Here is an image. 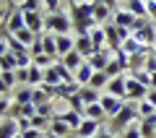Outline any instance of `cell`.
I'll return each mask as SVG.
<instances>
[{"label":"cell","instance_id":"1","mask_svg":"<svg viewBox=\"0 0 156 138\" xmlns=\"http://www.w3.org/2000/svg\"><path fill=\"white\" fill-rule=\"evenodd\" d=\"M68 5H70V21H73V31L78 34V37H83V34H89L91 29L96 26L94 21V3L91 0H86V3H78V0H68Z\"/></svg>","mask_w":156,"mask_h":138},{"label":"cell","instance_id":"2","mask_svg":"<svg viewBox=\"0 0 156 138\" xmlns=\"http://www.w3.org/2000/svg\"><path fill=\"white\" fill-rule=\"evenodd\" d=\"M135 117H140V115H138V102H125V107L109 120L107 130H109L112 136H122V133L135 122Z\"/></svg>","mask_w":156,"mask_h":138},{"label":"cell","instance_id":"3","mask_svg":"<svg viewBox=\"0 0 156 138\" xmlns=\"http://www.w3.org/2000/svg\"><path fill=\"white\" fill-rule=\"evenodd\" d=\"M133 37L138 39L140 44H146V47H154L156 44V26L151 18H138L135 21V29H133Z\"/></svg>","mask_w":156,"mask_h":138},{"label":"cell","instance_id":"4","mask_svg":"<svg viewBox=\"0 0 156 138\" xmlns=\"http://www.w3.org/2000/svg\"><path fill=\"white\" fill-rule=\"evenodd\" d=\"M70 29H73V21H70V16H65V13H50V16L44 18V31L55 34V37L68 34Z\"/></svg>","mask_w":156,"mask_h":138},{"label":"cell","instance_id":"5","mask_svg":"<svg viewBox=\"0 0 156 138\" xmlns=\"http://www.w3.org/2000/svg\"><path fill=\"white\" fill-rule=\"evenodd\" d=\"M146 96H148V86H143L128 73L125 76V102H143Z\"/></svg>","mask_w":156,"mask_h":138},{"label":"cell","instance_id":"6","mask_svg":"<svg viewBox=\"0 0 156 138\" xmlns=\"http://www.w3.org/2000/svg\"><path fill=\"white\" fill-rule=\"evenodd\" d=\"M0 26L5 29V31H11V34H18L21 29H26V21H23V11H21L18 5H11V13H8L5 24H0Z\"/></svg>","mask_w":156,"mask_h":138},{"label":"cell","instance_id":"7","mask_svg":"<svg viewBox=\"0 0 156 138\" xmlns=\"http://www.w3.org/2000/svg\"><path fill=\"white\" fill-rule=\"evenodd\" d=\"M135 21H138V16H133V13L125 11V8H117L115 16H112V24H115L117 29H128L130 34H133V29H135Z\"/></svg>","mask_w":156,"mask_h":138},{"label":"cell","instance_id":"8","mask_svg":"<svg viewBox=\"0 0 156 138\" xmlns=\"http://www.w3.org/2000/svg\"><path fill=\"white\" fill-rule=\"evenodd\" d=\"M99 104H101V110H104V115L112 120V117H115L117 112L125 107V99H120V96H112V94H101Z\"/></svg>","mask_w":156,"mask_h":138},{"label":"cell","instance_id":"9","mask_svg":"<svg viewBox=\"0 0 156 138\" xmlns=\"http://www.w3.org/2000/svg\"><path fill=\"white\" fill-rule=\"evenodd\" d=\"M91 3H94V21H96V26H104V24H109L112 16H115V11L104 5V0H91Z\"/></svg>","mask_w":156,"mask_h":138},{"label":"cell","instance_id":"10","mask_svg":"<svg viewBox=\"0 0 156 138\" xmlns=\"http://www.w3.org/2000/svg\"><path fill=\"white\" fill-rule=\"evenodd\" d=\"M101 128H104V122H96V120L83 117V122H81V128L76 130V136H78V138H94V136H99Z\"/></svg>","mask_w":156,"mask_h":138},{"label":"cell","instance_id":"11","mask_svg":"<svg viewBox=\"0 0 156 138\" xmlns=\"http://www.w3.org/2000/svg\"><path fill=\"white\" fill-rule=\"evenodd\" d=\"M60 60H62V65H65L68 71H70L73 76H76V71H78V68H81V65H83V63H86V57L81 55V52H78V50H73V52H68V55H62Z\"/></svg>","mask_w":156,"mask_h":138},{"label":"cell","instance_id":"12","mask_svg":"<svg viewBox=\"0 0 156 138\" xmlns=\"http://www.w3.org/2000/svg\"><path fill=\"white\" fill-rule=\"evenodd\" d=\"M112 55H115V52H112V50H104V52H96V55H91V57H89V65L94 68V71H107V65H109Z\"/></svg>","mask_w":156,"mask_h":138},{"label":"cell","instance_id":"13","mask_svg":"<svg viewBox=\"0 0 156 138\" xmlns=\"http://www.w3.org/2000/svg\"><path fill=\"white\" fill-rule=\"evenodd\" d=\"M47 133H52V136H57V138H70L73 130L65 125V122H62L60 115H55V117H52V122H50V130H47Z\"/></svg>","mask_w":156,"mask_h":138},{"label":"cell","instance_id":"14","mask_svg":"<svg viewBox=\"0 0 156 138\" xmlns=\"http://www.w3.org/2000/svg\"><path fill=\"white\" fill-rule=\"evenodd\" d=\"M76 50L81 52V55L89 60L91 55H96V50H94V42H91V37L89 34H83V37H76Z\"/></svg>","mask_w":156,"mask_h":138},{"label":"cell","instance_id":"15","mask_svg":"<svg viewBox=\"0 0 156 138\" xmlns=\"http://www.w3.org/2000/svg\"><path fill=\"white\" fill-rule=\"evenodd\" d=\"M104 94H112V96H120V99H125V76L109 78V83H107V91H104Z\"/></svg>","mask_w":156,"mask_h":138},{"label":"cell","instance_id":"16","mask_svg":"<svg viewBox=\"0 0 156 138\" xmlns=\"http://www.w3.org/2000/svg\"><path fill=\"white\" fill-rule=\"evenodd\" d=\"M42 47H44V55H50L52 60H60V55H57V42H55V34L44 31L42 34Z\"/></svg>","mask_w":156,"mask_h":138},{"label":"cell","instance_id":"17","mask_svg":"<svg viewBox=\"0 0 156 138\" xmlns=\"http://www.w3.org/2000/svg\"><path fill=\"white\" fill-rule=\"evenodd\" d=\"M18 120H13V117H5V120L0 122V138H16L18 136Z\"/></svg>","mask_w":156,"mask_h":138},{"label":"cell","instance_id":"18","mask_svg":"<svg viewBox=\"0 0 156 138\" xmlns=\"http://www.w3.org/2000/svg\"><path fill=\"white\" fill-rule=\"evenodd\" d=\"M94 73H96V71L89 65V60H86L83 65L76 71V83H78V86H89V83H91V76H94Z\"/></svg>","mask_w":156,"mask_h":138},{"label":"cell","instance_id":"19","mask_svg":"<svg viewBox=\"0 0 156 138\" xmlns=\"http://www.w3.org/2000/svg\"><path fill=\"white\" fill-rule=\"evenodd\" d=\"M89 37H91V42H94V50L96 52H104L107 50V37H104V29H101V26H94L89 31Z\"/></svg>","mask_w":156,"mask_h":138},{"label":"cell","instance_id":"20","mask_svg":"<svg viewBox=\"0 0 156 138\" xmlns=\"http://www.w3.org/2000/svg\"><path fill=\"white\" fill-rule=\"evenodd\" d=\"M31 96H34V86H18L13 91V102L16 104H31Z\"/></svg>","mask_w":156,"mask_h":138},{"label":"cell","instance_id":"21","mask_svg":"<svg viewBox=\"0 0 156 138\" xmlns=\"http://www.w3.org/2000/svg\"><path fill=\"white\" fill-rule=\"evenodd\" d=\"M60 117H62V122H65L68 128H70L73 133L81 128V122H83V115H78V112H73V110H68V112H60Z\"/></svg>","mask_w":156,"mask_h":138},{"label":"cell","instance_id":"22","mask_svg":"<svg viewBox=\"0 0 156 138\" xmlns=\"http://www.w3.org/2000/svg\"><path fill=\"white\" fill-rule=\"evenodd\" d=\"M78 96H81V102H83L86 107H89V104H96V102L101 99V94L96 91V89H91V86H81V91H78Z\"/></svg>","mask_w":156,"mask_h":138},{"label":"cell","instance_id":"23","mask_svg":"<svg viewBox=\"0 0 156 138\" xmlns=\"http://www.w3.org/2000/svg\"><path fill=\"white\" fill-rule=\"evenodd\" d=\"M125 11H130L133 16H138V18H148V11H146V0H128Z\"/></svg>","mask_w":156,"mask_h":138},{"label":"cell","instance_id":"24","mask_svg":"<svg viewBox=\"0 0 156 138\" xmlns=\"http://www.w3.org/2000/svg\"><path fill=\"white\" fill-rule=\"evenodd\" d=\"M83 117H89V120H96V122H104V120H107V115H104V110H101L99 102H96V104H89V107H86Z\"/></svg>","mask_w":156,"mask_h":138},{"label":"cell","instance_id":"25","mask_svg":"<svg viewBox=\"0 0 156 138\" xmlns=\"http://www.w3.org/2000/svg\"><path fill=\"white\" fill-rule=\"evenodd\" d=\"M107 83H109V76H107V71H96L94 76H91V89H96V91H101V89H107Z\"/></svg>","mask_w":156,"mask_h":138},{"label":"cell","instance_id":"26","mask_svg":"<svg viewBox=\"0 0 156 138\" xmlns=\"http://www.w3.org/2000/svg\"><path fill=\"white\" fill-rule=\"evenodd\" d=\"M50 102H52V96L47 94L44 89H42V86H34V96H31V104H34V107H42V104H50Z\"/></svg>","mask_w":156,"mask_h":138},{"label":"cell","instance_id":"27","mask_svg":"<svg viewBox=\"0 0 156 138\" xmlns=\"http://www.w3.org/2000/svg\"><path fill=\"white\" fill-rule=\"evenodd\" d=\"M3 71H18V57L13 55V52H8V55L0 57V73Z\"/></svg>","mask_w":156,"mask_h":138},{"label":"cell","instance_id":"28","mask_svg":"<svg viewBox=\"0 0 156 138\" xmlns=\"http://www.w3.org/2000/svg\"><path fill=\"white\" fill-rule=\"evenodd\" d=\"M42 83H44V86H60V83H62V78H60V73H57L55 65L44 71V81H42Z\"/></svg>","mask_w":156,"mask_h":138},{"label":"cell","instance_id":"29","mask_svg":"<svg viewBox=\"0 0 156 138\" xmlns=\"http://www.w3.org/2000/svg\"><path fill=\"white\" fill-rule=\"evenodd\" d=\"M13 37H18V39L23 42V44H26V47H31V44H34V42L39 39V34H34L31 29H21V31H18V34H13Z\"/></svg>","mask_w":156,"mask_h":138},{"label":"cell","instance_id":"30","mask_svg":"<svg viewBox=\"0 0 156 138\" xmlns=\"http://www.w3.org/2000/svg\"><path fill=\"white\" fill-rule=\"evenodd\" d=\"M154 112H156V107L151 104V102H138V115H140V120H146V117H154Z\"/></svg>","mask_w":156,"mask_h":138},{"label":"cell","instance_id":"31","mask_svg":"<svg viewBox=\"0 0 156 138\" xmlns=\"http://www.w3.org/2000/svg\"><path fill=\"white\" fill-rule=\"evenodd\" d=\"M50 122L52 120H47V117H42V115H34L31 117V128H37V130H42V133L50 130Z\"/></svg>","mask_w":156,"mask_h":138},{"label":"cell","instance_id":"32","mask_svg":"<svg viewBox=\"0 0 156 138\" xmlns=\"http://www.w3.org/2000/svg\"><path fill=\"white\" fill-rule=\"evenodd\" d=\"M39 5H42V0H23L18 8H21L23 13H34V11H39Z\"/></svg>","mask_w":156,"mask_h":138},{"label":"cell","instance_id":"33","mask_svg":"<svg viewBox=\"0 0 156 138\" xmlns=\"http://www.w3.org/2000/svg\"><path fill=\"white\" fill-rule=\"evenodd\" d=\"M146 73H148V76H154L156 73V50H151V55L146 57V68H143Z\"/></svg>","mask_w":156,"mask_h":138},{"label":"cell","instance_id":"34","mask_svg":"<svg viewBox=\"0 0 156 138\" xmlns=\"http://www.w3.org/2000/svg\"><path fill=\"white\" fill-rule=\"evenodd\" d=\"M37 115H42V117H47V120H52V117H55V107H52V102H50V104L37 107Z\"/></svg>","mask_w":156,"mask_h":138},{"label":"cell","instance_id":"35","mask_svg":"<svg viewBox=\"0 0 156 138\" xmlns=\"http://www.w3.org/2000/svg\"><path fill=\"white\" fill-rule=\"evenodd\" d=\"M122 138H143V136H140V122H133V125L122 133Z\"/></svg>","mask_w":156,"mask_h":138},{"label":"cell","instance_id":"36","mask_svg":"<svg viewBox=\"0 0 156 138\" xmlns=\"http://www.w3.org/2000/svg\"><path fill=\"white\" fill-rule=\"evenodd\" d=\"M130 76H133L135 81H140L143 86H148V89H151V76H148L146 71H135V73H130Z\"/></svg>","mask_w":156,"mask_h":138},{"label":"cell","instance_id":"37","mask_svg":"<svg viewBox=\"0 0 156 138\" xmlns=\"http://www.w3.org/2000/svg\"><path fill=\"white\" fill-rule=\"evenodd\" d=\"M11 107H13V102H8L5 96L0 99V120H5V117L11 115Z\"/></svg>","mask_w":156,"mask_h":138},{"label":"cell","instance_id":"38","mask_svg":"<svg viewBox=\"0 0 156 138\" xmlns=\"http://www.w3.org/2000/svg\"><path fill=\"white\" fill-rule=\"evenodd\" d=\"M16 81L21 86H29V68H18L16 71Z\"/></svg>","mask_w":156,"mask_h":138},{"label":"cell","instance_id":"39","mask_svg":"<svg viewBox=\"0 0 156 138\" xmlns=\"http://www.w3.org/2000/svg\"><path fill=\"white\" fill-rule=\"evenodd\" d=\"M0 78H3V83H8V86L18 83V81H16V71H3V73H0Z\"/></svg>","mask_w":156,"mask_h":138},{"label":"cell","instance_id":"40","mask_svg":"<svg viewBox=\"0 0 156 138\" xmlns=\"http://www.w3.org/2000/svg\"><path fill=\"white\" fill-rule=\"evenodd\" d=\"M146 102H151V104L156 107V89H148V96H146Z\"/></svg>","mask_w":156,"mask_h":138},{"label":"cell","instance_id":"41","mask_svg":"<svg viewBox=\"0 0 156 138\" xmlns=\"http://www.w3.org/2000/svg\"><path fill=\"white\" fill-rule=\"evenodd\" d=\"M8 91H11V86H8V83H3V78H0V96H5Z\"/></svg>","mask_w":156,"mask_h":138},{"label":"cell","instance_id":"42","mask_svg":"<svg viewBox=\"0 0 156 138\" xmlns=\"http://www.w3.org/2000/svg\"><path fill=\"white\" fill-rule=\"evenodd\" d=\"M99 138H117V136H112L107 128H101V130H99Z\"/></svg>","mask_w":156,"mask_h":138},{"label":"cell","instance_id":"43","mask_svg":"<svg viewBox=\"0 0 156 138\" xmlns=\"http://www.w3.org/2000/svg\"><path fill=\"white\" fill-rule=\"evenodd\" d=\"M104 5L112 8V11H117V0H104Z\"/></svg>","mask_w":156,"mask_h":138},{"label":"cell","instance_id":"44","mask_svg":"<svg viewBox=\"0 0 156 138\" xmlns=\"http://www.w3.org/2000/svg\"><path fill=\"white\" fill-rule=\"evenodd\" d=\"M151 89H156V73L151 76Z\"/></svg>","mask_w":156,"mask_h":138},{"label":"cell","instance_id":"45","mask_svg":"<svg viewBox=\"0 0 156 138\" xmlns=\"http://www.w3.org/2000/svg\"><path fill=\"white\" fill-rule=\"evenodd\" d=\"M0 18H8V13H3V8H0Z\"/></svg>","mask_w":156,"mask_h":138},{"label":"cell","instance_id":"46","mask_svg":"<svg viewBox=\"0 0 156 138\" xmlns=\"http://www.w3.org/2000/svg\"><path fill=\"white\" fill-rule=\"evenodd\" d=\"M94 138H99V136H94Z\"/></svg>","mask_w":156,"mask_h":138},{"label":"cell","instance_id":"47","mask_svg":"<svg viewBox=\"0 0 156 138\" xmlns=\"http://www.w3.org/2000/svg\"><path fill=\"white\" fill-rule=\"evenodd\" d=\"M0 99H3V96H0Z\"/></svg>","mask_w":156,"mask_h":138},{"label":"cell","instance_id":"48","mask_svg":"<svg viewBox=\"0 0 156 138\" xmlns=\"http://www.w3.org/2000/svg\"><path fill=\"white\" fill-rule=\"evenodd\" d=\"M0 122H3V120H0Z\"/></svg>","mask_w":156,"mask_h":138}]
</instances>
